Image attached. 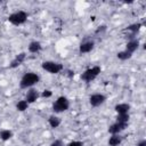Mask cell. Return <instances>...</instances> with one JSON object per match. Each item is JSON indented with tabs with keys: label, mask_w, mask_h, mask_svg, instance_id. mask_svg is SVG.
I'll list each match as a JSON object with an SVG mask.
<instances>
[{
	"label": "cell",
	"mask_w": 146,
	"mask_h": 146,
	"mask_svg": "<svg viewBox=\"0 0 146 146\" xmlns=\"http://www.w3.org/2000/svg\"><path fill=\"white\" fill-rule=\"evenodd\" d=\"M49 124L51 128H57L59 124H60V120L57 117V116H50L49 117Z\"/></svg>",
	"instance_id": "obj_15"
},
{
	"label": "cell",
	"mask_w": 146,
	"mask_h": 146,
	"mask_svg": "<svg viewBox=\"0 0 146 146\" xmlns=\"http://www.w3.org/2000/svg\"><path fill=\"white\" fill-rule=\"evenodd\" d=\"M68 106H70V103H68L67 98L62 96V97H59V98L54 103V105H52V110H54V112L59 113V112H64V111H66V110L68 108Z\"/></svg>",
	"instance_id": "obj_4"
},
{
	"label": "cell",
	"mask_w": 146,
	"mask_h": 146,
	"mask_svg": "<svg viewBox=\"0 0 146 146\" xmlns=\"http://www.w3.org/2000/svg\"><path fill=\"white\" fill-rule=\"evenodd\" d=\"M129 110H130V106L128 104H117L115 106V111L119 114H127Z\"/></svg>",
	"instance_id": "obj_12"
},
{
	"label": "cell",
	"mask_w": 146,
	"mask_h": 146,
	"mask_svg": "<svg viewBox=\"0 0 146 146\" xmlns=\"http://www.w3.org/2000/svg\"><path fill=\"white\" fill-rule=\"evenodd\" d=\"M27 105H29V103H27L26 100H21V102H18V103H17L16 107H17V110H18V111L23 112V111H25V110L27 108Z\"/></svg>",
	"instance_id": "obj_17"
},
{
	"label": "cell",
	"mask_w": 146,
	"mask_h": 146,
	"mask_svg": "<svg viewBox=\"0 0 146 146\" xmlns=\"http://www.w3.org/2000/svg\"><path fill=\"white\" fill-rule=\"evenodd\" d=\"M137 146H146V140H141V141H139Z\"/></svg>",
	"instance_id": "obj_24"
},
{
	"label": "cell",
	"mask_w": 146,
	"mask_h": 146,
	"mask_svg": "<svg viewBox=\"0 0 146 146\" xmlns=\"http://www.w3.org/2000/svg\"><path fill=\"white\" fill-rule=\"evenodd\" d=\"M127 128V123H121V122H115L114 124H112L110 128H108V132L112 133V135H116L119 133L120 131L124 130Z\"/></svg>",
	"instance_id": "obj_7"
},
{
	"label": "cell",
	"mask_w": 146,
	"mask_h": 146,
	"mask_svg": "<svg viewBox=\"0 0 146 146\" xmlns=\"http://www.w3.org/2000/svg\"><path fill=\"white\" fill-rule=\"evenodd\" d=\"M25 59V52H21L13 62H11V64H10V67L11 68H15V67H17L18 65H21L22 63H23V60Z\"/></svg>",
	"instance_id": "obj_10"
},
{
	"label": "cell",
	"mask_w": 146,
	"mask_h": 146,
	"mask_svg": "<svg viewBox=\"0 0 146 146\" xmlns=\"http://www.w3.org/2000/svg\"><path fill=\"white\" fill-rule=\"evenodd\" d=\"M105 99H106V97H105L104 95H102V94H95V95L90 96V98H89V102H90L91 106H94V107H97V106L102 105V104L105 102Z\"/></svg>",
	"instance_id": "obj_6"
},
{
	"label": "cell",
	"mask_w": 146,
	"mask_h": 146,
	"mask_svg": "<svg viewBox=\"0 0 146 146\" xmlns=\"http://www.w3.org/2000/svg\"><path fill=\"white\" fill-rule=\"evenodd\" d=\"M140 27H141V24L138 23V24H132V25L128 26L127 30H128V31H131V32H132V35H135V34L137 33V31H138Z\"/></svg>",
	"instance_id": "obj_18"
},
{
	"label": "cell",
	"mask_w": 146,
	"mask_h": 146,
	"mask_svg": "<svg viewBox=\"0 0 146 146\" xmlns=\"http://www.w3.org/2000/svg\"><path fill=\"white\" fill-rule=\"evenodd\" d=\"M29 50H30L31 52H38V51H40V50H41V43L38 42V41L31 42L30 46H29Z\"/></svg>",
	"instance_id": "obj_13"
},
{
	"label": "cell",
	"mask_w": 146,
	"mask_h": 146,
	"mask_svg": "<svg viewBox=\"0 0 146 146\" xmlns=\"http://www.w3.org/2000/svg\"><path fill=\"white\" fill-rule=\"evenodd\" d=\"M117 122H121V123H128V120H129V114H119L117 117H116Z\"/></svg>",
	"instance_id": "obj_20"
},
{
	"label": "cell",
	"mask_w": 146,
	"mask_h": 146,
	"mask_svg": "<svg viewBox=\"0 0 146 146\" xmlns=\"http://www.w3.org/2000/svg\"><path fill=\"white\" fill-rule=\"evenodd\" d=\"M131 55L132 54H130L128 51H121V52L117 54V58L121 59V60H125V59H129L131 57Z\"/></svg>",
	"instance_id": "obj_19"
},
{
	"label": "cell",
	"mask_w": 146,
	"mask_h": 146,
	"mask_svg": "<svg viewBox=\"0 0 146 146\" xmlns=\"http://www.w3.org/2000/svg\"><path fill=\"white\" fill-rule=\"evenodd\" d=\"M138 46H139L138 40H131V41H129V42L127 43V49H125V51H128V52L132 54L135 50H137Z\"/></svg>",
	"instance_id": "obj_11"
},
{
	"label": "cell",
	"mask_w": 146,
	"mask_h": 146,
	"mask_svg": "<svg viewBox=\"0 0 146 146\" xmlns=\"http://www.w3.org/2000/svg\"><path fill=\"white\" fill-rule=\"evenodd\" d=\"M39 97V92L35 89H31L29 90L27 95H26V102L27 103H34Z\"/></svg>",
	"instance_id": "obj_8"
},
{
	"label": "cell",
	"mask_w": 146,
	"mask_h": 146,
	"mask_svg": "<svg viewBox=\"0 0 146 146\" xmlns=\"http://www.w3.org/2000/svg\"><path fill=\"white\" fill-rule=\"evenodd\" d=\"M50 146H64V145H63V141L62 140H55Z\"/></svg>",
	"instance_id": "obj_22"
},
{
	"label": "cell",
	"mask_w": 146,
	"mask_h": 146,
	"mask_svg": "<svg viewBox=\"0 0 146 146\" xmlns=\"http://www.w3.org/2000/svg\"><path fill=\"white\" fill-rule=\"evenodd\" d=\"M11 136H13V132L10 130H2L0 132V138L2 140H8L9 138H11Z\"/></svg>",
	"instance_id": "obj_16"
},
{
	"label": "cell",
	"mask_w": 146,
	"mask_h": 146,
	"mask_svg": "<svg viewBox=\"0 0 146 146\" xmlns=\"http://www.w3.org/2000/svg\"><path fill=\"white\" fill-rule=\"evenodd\" d=\"M51 96V91L50 90H44L43 92H42V97H50Z\"/></svg>",
	"instance_id": "obj_23"
},
{
	"label": "cell",
	"mask_w": 146,
	"mask_h": 146,
	"mask_svg": "<svg viewBox=\"0 0 146 146\" xmlns=\"http://www.w3.org/2000/svg\"><path fill=\"white\" fill-rule=\"evenodd\" d=\"M36 82H39V76L38 74L35 73H26L24 74V76L22 78L21 80V88H27V87H31L33 84H35Z\"/></svg>",
	"instance_id": "obj_1"
},
{
	"label": "cell",
	"mask_w": 146,
	"mask_h": 146,
	"mask_svg": "<svg viewBox=\"0 0 146 146\" xmlns=\"http://www.w3.org/2000/svg\"><path fill=\"white\" fill-rule=\"evenodd\" d=\"M26 18H27V14H26L25 11L19 10V11H17V13L11 14V15L8 17V21H9L11 24H14V25H21V24L25 23Z\"/></svg>",
	"instance_id": "obj_2"
},
{
	"label": "cell",
	"mask_w": 146,
	"mask_h": 146,
	"mask_svg": "<svg viewBox=\"0 0 146 146\" xmlns=\"http://www.w3.org/2000/svg\"><path fill=\"white\" fill-rule=\"evenodd\" d=\"M94 48V42L91 41H88V42H83L81 46H80V54H86V52H89L91 49Z\"/></svg>",
	"instance_id": "obj_9"
},
{
	"label": "cell",
	"mask_w": 146,
	"mask_h": 146,
	"mask_svg": "<svg viewBox=\"0 0 146 146\" xmlns=\"http://www.w3.org/2000/svg\"><path fill=\"white\" fill-rule=\"evenodd\" d=\"M121 140H122V138H121L120 136L113 135V136L110 138V140H108V145H110V146H117V145L121 143Z\"/></svg>",
	"instance_id": "obj_14"
},
{
	"label": "cell",
	"mask_w": 146,
	"mask_h": 146,
	"mask_svg": "<svg viewBox=\"0 0 146 146\" xmlns=\"http://www.w3.org/2000/svg\"><path fill=\"white\" fill-rule=\"evenodd\" d=\"M67 146H83V143L82 141H72Z\"/></svg>",
	"instance_id": "obj_21"
},
{
	"label": "cell",
	"mask_w": 146,
	"mask_h": 146,
	"mask_svg": "<svg viewBox=\"0 0 146 146\" xmlns=\"http://www.w3.org/2000/svg\"><path fill=\"white\" fill-rule=\"evenodd\" d=\"M42 68L48 71L49 73L56 74V73H58L59 71L63 70V65L58 64V63H55V62H44V63H42Z\"/></svg>",
	"instance_id": "obj_5"
},
{
	"label": "cell",
	"mask_w": 146,
	"mask_h": 146,
	"mask_svg": "<svg viewBox=\"0 0 146 146\" xmlns=\"http://www.w3.org/2000/svg\"><path fill=\"white\" fill-rule=\"evenodd\" d=\"M99 73H100V67H99V66H94V67L88 68L87 71H84V72L81 74V79L84 80L86 82H90V81H92Z\"/></svg>",
	"instance_id": "obj_3"
}]
</instances>
